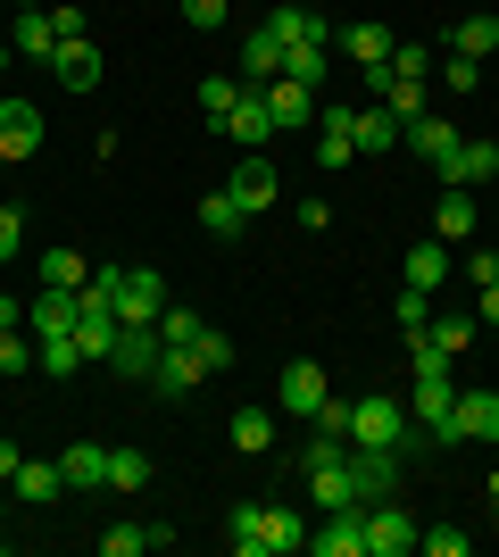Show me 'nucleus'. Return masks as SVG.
I'll return each instance as SVG.
<instances>
[{
	"mask_svg": "<svg viewBox=\"0 0 499 557\" xmlns=\"http://www.w3.org/2000/svg\"><path fill=\"white\" fill-rule=\"evenodd\" d=\"M0 516H9V491H0Z\"/></svg>",
	"mask_w": 499,
	"mask_h": 557,
	"instance_id": "0e129e2a",
	"label": "nucleus"
},
{
	"mask_svg": "<svg viewBox=\"0 0 499 557\" xmlns=\"http://www.w3.org/2000/svg\"><path fill=\"white\" fill-rule=\"evenodd\" d=\"M17 250H25V216H17V209H0V267H9Z\"/></svg>",
	"mask_w": 499,
	"mask_h": 557,
	"instance_id": "864d4df0",
	"label": "nucleus"
},
{
	"mask_svg": "<svg viewBox=\"0 0 499 557\" xmlns=\"http://www.w3.org/2000/svg\"><path fill=\"white\" fill-rule=\"evenodd\" d=\"M400 499V449H350V508Z\"/></svg>",
	"mask_w": 499,
	"mask_h": 557,
	"instance_id": "7ed1b4c3",
	"label": "nucleus"
},
{
	"mask_svg": "<svg viewBox=\"0 0 499 557\" xmlns=\"http://www.w3.org/2000/svg\"><path fill=\"white\" fill-rule=\"evenodd\" d=\"M450 275H458V267H450V242H433V233L400 258V283H416V292H441Z\"/></svg>",
	"mask_w": 499,
	"mask_h": 557,
	"instance_id": "a211bd4d",
	"label": "nucleus"
},
{
	"mask_svg": "<svg viewBox=\"0 0 499 557\" xmlns=\"http://www.w3.org/2000/svg\"><path fill=\"white\" fill-rule=\"evenodd\" d=\"M75 308H84V292H67V283H42V300L25 308V325H34V333H75Z\"/></svg>",
	"mask_w": 499,
	"mask_h": 557,
	"instance_id": "4be33fe9",
	"label": "nucleus"
},
{
	"mask_svg": "<svg viewBox=\"0 0 499 557\" xmlns=\"http://www.w3.org/2000/svg\"><path fill=\"white\" fill-rule=\"evenodd\" d=\"M142 549H159V524H109L100 533V557H142Z\"/></svg>",
	"mask_w": 499,
	"mask_h": 557,
	"instance_id": "c9c22d12",
	"label": "nucleus"
},
{
	"mask_svg": "<svg viewBox=\"0 0 499 557\" xmlns=\"http://www.w3.org/2000/svg\"><path fill=\"white\" fill-rule=\"evenodd\" d=\"M433 67H441V59H433L425 42H400V50H391V75H408V84H433Z\"/></svg>",
	"mask_w": 499,
	"mask_h": 557,
	"instance_id": "a19ab883",
	"label": "nucleus"
},
{
	"mask_svg": "<svg viewBox=\"0 0 499 557\" xmlns=\"http://www.w3.org/2000/svg\"><path fill=\"white\" fill-rule=\"evenodd\" d=\"M416 549H425V557H466V533H458V524H425Z\"/></svg>",
	"mask_w": 499,
	"mask_h": 557,
	"instance_id": "37998d69",
	"label": "nucleus"
},
{
	"mask_svg": "<svg viewBox=\"0 0 499 557\" xmlns=\"http://www.w3.org/2000/svg\"><path fill=\"white\" fill-rule=\"evenodd\" d=\"M309 424H316V433H341V442H350V399H333V392H325V408H316Z\"/></svg>",
	"mask_w": 499,
	"mask_h": 557,
	"instance_id": "3c124183",
	"label": "nucleus"
},
{
	"mask_svg": "<svg viewBox=\"0 0 499 557\" xmlns=\"http://www.w3.org/2000/svg\"><path fill=\"white\" fill-rule=\"evenodd\" d=\"M275 75H284V42L259 25V34L241 42V84H275Z\"/></svg>",
	"mask_w": 499,
	"mask_h": 557,
	"instance_id": "473e14b6",
	"label": "nucleus"
},
{
	"mask_svg": "<svg viewBox=\"0 0 499 557\" xmlns=\"http://www.w3.org/2000/svg\"><path fill=\"white\" fill-rule=\"evenodd\" d=\"M433 342H441V349H450V358H458V349H466V342H475V317H433Z\"/></svg>",
	"mask_w": 499,
	"mask_h": 557,
	"instance_id": "49530a36",
	"label": "nucleus"
},
{
	"mask_svg": "<svg viewBox=\"0 0 499 557\" xmlns=\"http://www.w3.org/2000/svg\"><path fill=\"white\" fill-rule=\"evenodd\" d=\"M275 408H291V417H316V408H325V374H316V358H291V367H284Z\"/></svg>",
	"mask_w": 499,
	"mask_h": 557,
	"instance_id": "4468645a",
	"label": "nucleus"
},
{
	"mask_svg": "<svg viewBox=\"0 0 499 557\" xmlns=\"http://www.w3.org/2000/svg\"><path fill=\"white\" fill-rule=\"evenodd\" d=\"M350 159H358V109H325V116H316V166L341 175Z\"/></svg>",
	"mask_w": 499,
	"mask_h": 557,
	"instance_id": "f8f14e48",
	"label": "nucleus"
},
{
	"mask_svg": "<svg viewBox=\"0 0 499 557\" xmlns=\"http://www.w3.org/2000/svg\"><path fill=\"white\" fill-rule=\"evenodd\" d=\"M34 367H42L50 383H67V374H84L92 358L75 349V333H34Z\"/></svg>",
	"mask_w": 499,
	"mask_h": 557,
	"instance_id": "cd10ccee",
	"label": "nucleus"
},
{
	"mask_svg": "<svg viewBox=\"0 0 499 557\" xmlns=\"http://www.w3.org/2000/svg\"><path fill=\"white\" fill-rule=\"evenodd\" d=\"M225 191H234L250 216L275 209V200H284V184H275V159H266V150H241V166H234V184H225Z\"/></svg>",
	"mask_w": 499,
	"mask_h": 557,
	"instance_id": "1a4fd4ad",
	"label": "nucleus"
},
{
	"mask_svg": "<svg viewBox=\"0 0 499 557\" xmlns=\"http://www.w3.org/2000/svg\"><path fill=\"white\" fill-rule=\"evenodd\" d=\"M200 383H209L200 349H191V342H166L159 367H150V392H159V399H184V392H200Z\"/></svg>",
	"mask_w": 499,
	"mask_h": 557,
	"instance_id": "6e6552de",
	"label": "nucleus"
},
{
	"mask_svg": "<svg viewBox=\"0 0 499 557\" xmlns=\"http://www.w3.org/2000/svg\"><path fill=\"white\" fill-rule=\"evenodd\" d=\"M17 325H25V308L9 300V292H0V333H17Z\"/></svg>",
	"mask_w": 499,
	"mask_h": 557,
	"instance_id": "bf43d9fd",
	"label": "nucleus"
},
{
	"mask_svg": "<svg viewBox=\"0 0 499 557\" xmlns=\"http://www.w3.org/2000/svg\"><path fill=\"white\" fill-rule=\"evenodd\" d=\"M9 9H34V0H9Z\"/></svg>",
	"mask_w": 499,
	"mask_h": 557,
	"instance_id": "e2e57ef3",
	"label": "nucleus"
},
{
	"mask_svg": "<svg viewBox=\"0 0 499 557\" xmlns=\"http://www.w3.org/2000/svg\"><path fill=\"white\" fill-rule=\"evenodd\" d=\"M433 75H441L450 92H475V84H483V67H475V59H450V67H433Z\"/></svg>",
	"mask_w": 499,
	"mask_h": 557,
	"instance_id": "5fc2aeb1",
	"label": "nucleus"
},
{
	"mask_svg": "<svg viewBox=\"0 0 499 557\" xmlns=\"http://www.w3.org/2000/svg\"><path fill=\"white\" fill-rule=\"evenodd\" d=\"M408 150H416V159H425V166H441V159H450V150H458V141H466V134H458V125H450V116H441V109H425V116H416V125H408Z\"/></svg>",
	"mask_w": 499,
	"mask_h": 557,
	"instance_id": "6ab92c4d",
	"label": "nucleus"
},
{
	"mask_svg": "<svg viewBox=\"0 0 499 557\" xmlns=\"http://www.w3.org/2000/svg\"><path fill=\"white\" fill-rule=\"evenodd\" d=\"M475 325H499V283H483V308H475Z\"/></svg>",
	"mask_w": 499,
	"mask_h": 557,
	"instance_id": "13d9d810",
	"label": "nucleus"
},
{
	"mask_svg": "<svg viewBox=\"0 0 499 557\" xmlns=\"http://www.w3.org/2000/svg\"><path fill=\"white\" fill-rule=\"evenodd\" d=\"M400 134H408V125L383 109V100H375V109H358V150H366V159H383V150H391Z\"/></svg>",
	"mask_w": 499,
	"mask_h": 557,
	"instance_id": "f704fd0d",
	"label": "nucleus"
},
{
	"mask_svg": "<svg viewBox=\"0 0 499 557\" xmlns=\"http://www.w3.org/2000/svg\"><path fill=\"white\" fill-rule=\"evenodd\" d=\"M159 325H117V349H109V367L125 374V383H150V367H159Z\"/></svg>",
	"mask_w": 499,
	"mask_h": 557,
	"instance_id": "ddd939ff",
	"label": "nucleus"
},
{
	"mask_svg": "<svg viewBox=\"0 0 499 557\" xmlns=\"http://www.w3.org/2000/svg\"><path fill=\"white\" fill-rule=\"evenodd\" d=\"M200 325H209V317H191V308H175V300H166V317H159V342H200Z\"/></svg>",
	"mask_w": 499,
	"mask_h": 557,
	"instance_id": "c03bdc74",
	"label": "nucleus"
},
{
	"mask_svg": "<svg viewBox=\"0 0 499 557\" xmlns=\"http://www.w3.org/2000/svg\"><path fill=\"white\" fill-rule=\"evenodd\" d=\"M191 349H200V367H209V374H225V367H234V342H225L216 325H200V342H191Z\"/></svg>",
	"mask_w": 499,
	"mask_h": 557,
	"instance_id": "de8ad7c7",
	"label": "nucleus"
},
{
	"mask_svg": "<svg viewBox=\"0 0 499 557\" xmlns=\"http://www.w3.org/2000/svg\"><path fill=\"white\" fill-rule=\"evenodd\" d=\"M200 233H209V242H225V250H234L241 233H250V209H241L234 191H209V200H200Z\"/></svg>",
	"mask_w": 499,
	"mask_h": 557,
	"instance_id": "b1692460",
	"label": "nucleus"
},
{
	"mask_svg": "<svg viewBox=\"0 0 499 557\" xmlns=\"http://www.w3.org/2000/svg\"><path fill=\"white\" fill-rule=\"evenodd\" d=\"M0 374H34V342L25 333H0Z\"/></svg>",
	"mask_w": 499,
	"mask_h": 557,
	"instance_id": "09e8293b",
	"label": "nucleus"
},
{
	"mask_svg": "<svg viewBox=\"0 0 499 557\" xmlns=\"http://www.w3.org/2000/svg\"><path fill=\"white\" fill-rule=\"evenodd\" d=\"M17 466H25V449L9 442V433H0V483H9V474H17Z\"/></svg>",
	"mask_w": 499,
	"mask_h": 557,
	"instance_id": "4d7b16f0",
	"label": "nucleus"
},
{
	"mask_svg": "<svg viewBox=\"0 0 499 557\" xmlns=\"http://www.w3.org/2000/svg\"><path fill=\"white\" fill-rule=\"evenodd\" d=\"M42 283H67V292H84V283H92V258H84V250H42Z\"/></svg>",
	"mask_w": 499,
	"mask_h": 557,
	"instance_id": "e433bc0d",
	"label": "nucleus"
},
{
	"mask_svg": "<svg viewBox=\"0 0 499 557\" xmlns=\"http://www.w3.org/2000/svg\"><path fill=\"white\" fill-rule=\"evenodd\" d=\"M234 100H241V75H200V116H209V125H225Z\"/></svg>",
	"mask_w": 499,
	"mask_h": 557,
	"instance_id": "4c0bfd02",
	"label": "nucleus"
},
{
	"mask_svg": "<svg viewBox=\"0 0 499 557\" xmlns=\"http://www.w3.org/2000/svg\"><path fill=\"white\" fill-rule=\"evenodd\" d=\"M416 533H425V524H416L400 499H375V508H366V557H408Z\"/></svg>",
	"mask_w": 499,
	"mask_h": 557,
	"instance_id": "39448f33",
	"label": "nucleus"
},
{
	"mask_svg": "<svg viewBox=\"0 0 499 557\" xmlns=\"http://www.w3.org/2000/svg\"><path fill=\"white\" fill-rule=\"evenodd\" d=\"M50 67H59V84H67V92H92V84H100V50H92V34H84V42H59V50H50Z\"/></svg>",
	"mask_w": 499,
	"mask_h": 557,
	"instance_id": "bb28decb",
	"label": "nucleus"
},
{
	"mask_svg": "<svg viewBox=\"0 0 499 557\" xmlns=\"http://www.w3.org/2000/svg\"><path fill=\"white\" fill-rule=\"evenodd\" d=\"M259 524H266V557H300L309 549V516L300 508H266Z\"/></svg>",
	"mask_w": 499,
	"mask_h": 557,
	"instance_id": "c85d7f7f",
	"label": "nucleus"
},
{
	"mask_svg": "<svg viewBox=\"0 0 499 557\" xmlns=\"http://www.w3.org/2000/svg\"><path fill=\"white\" fill-rule=\"evenodd\" d=\"M433 242H475V200H466V191L458 184H441V200H433Z\"/></svg>",
	"mask_w": 499,
	"mask_h": 557,
	"instance_id": "aec40b11",
	"label": "nucleus"
},
{
	"mask_svg": "<svg viewBox=\"0 0 499 557\" xmlns=\"http://www.w3.org/2000/svg\"><path fill=\"white\" fill-rule=\"evenodd\" d=\"M491 50H499V17H458L450 25V59H475V67H483Z\"/></svg>",
	"mask_w": 499,
	"mask_h": 557,
	"instance_id": "7c9ffc66",
	"label": "nucleus"
},
{
	"mask_svg": "<svg viewBox=\"0 0 499 557\" xmlns=\"http://www.w3.org/2000/svg\"><path fill=\"white\" fill-rule=\"evenodd\" d=\"M458 433L499 449V392H458Z\"/></svg>",
	"mask_w": 499,
	"mask_h": 557,
	"instance_id": "393cba45",
	"label": "nucleus"
},
{
	"mask_svg": "<svg viewBox=\"0 0 499 557\" xmlns=\"http://www.w3.org/2000/svg\"><path fill=\"white\" fill-rule=\"evenodd\" d=\"M225 134H234L241 150H266V141H275V109H266L259 84H241V100L225 109Z\"/></svg>",
	"mask_w": 499,
	"mask_h": 557,
	"instance_id": "9b49d317",
	"label": "nucleus"
},
{
	"mask_svg": "<svg viewBox=\"0 0 499 557\" xmlns=\"http://www.w3.org/2000/svg\"><path fill=\"white\" fill-rule=\"evenodd\" d=\"M142 483H150L142 449H109V491H142Z\"/></svg>",
	"mask_w": 499,
	"mask_h": 557,
	"instance_id": "ea45409f",
	"label": "nucleus"
},
{
	"mask_svg": "<svg viewBox=\"0 0 499 557\" xmlns=\"http://www.w3.org/2000/svg\"><path fill=\"white\" fill-rule=\"evenodd\" d=\"M408 424H425V442L433 449H458L466 433H458V392H450V374H408Z\"/></svg>",
	"mask_w": 499,
	"mask_h": 557,
	"instance_id": "f03ea898",
	"label": "nucleus"
},
{
	"mask_svg": "<svg viewBox=\"0 0 499 557\" xmlns=\"http://www.w3.org/2000/svg\"><path fill=\"white\" fill-rule=\"evenodd\" d=\"M59 491H67V466H59V458H42V466H17V474H9V499H17V508H50Z\"/></svg>",
	"mask_w": 499,
	"mask_h": 557,
	"instance_id": "dca6fc26",
	"label": "nucleus"
},
{
	"mask_svg": "<svg viewBox=\"0 0 499 557\" xmlns=\"http://www.w3.org/2000/svg\"><path fill=\"white\" fill-rule=\"evenodd\" d=\"M316 557H366V508H325V524L309 533Z\"/></svg>",
	"mask_w": 499,
	"mask_h": 557,
	"instance_id": "9d476101",
	"label": "nucleus"
},
{
	"mask_svg": "<svg viewBox=\"0 0 499 557\" xmlns=\"http://www.w3.org/2000/svg\"><path fill=\"white\" fill-rule=\"evenodd\" d=\"M259 92H266V109H275V134H300V125L316 116V92L291 84V75H275V84H259Z\"/></svg>",
	"mask_w": 499,
	"mask_h": 557,
	"instance_id": "f3484780",
	"label": "nucleus"
},
{
	"mask_svg": "<svg viewBox=\"0 0 499 557\" xmlns=\"http://www.w3.org/2000/svg\"><path fill=\"white\" fill-rule=\"evenodd\" d=\"M350 449H433L425 424H408L400 399H350Z\"/></svg>",
	"mask_w": 499,
	"mask_h": 557,
	"instance_id": "f257e3e1",
	"label": "nucleus"
},
{
	"mask_svg": "<svg viewBox=\"0 0 499 557\" xmlns=\"http://www.w3.org/2000/svg\"><path fill=\"white\" fill-rule=\"evenodd\" d=\"M50 25H59V42H84V34H92V17H84L75 0H59V9H50Z\"/></svg>",
	"mask_w": 499,
	"mask_h": 557,
	"instance_id": "8fccbe9b",
	"label": "nucleus"
},
{
	"mask_svg": "<svg viewBox=\"0 0 499 557\" xmlns=\"http://www.w3.org/2000/svg\"><path fill=\"white\" fill-rule=\"evenodd\" d=\"M225 433H234L241 458H266V449H275V417H266V408H234V424H225Z\"/></svg>",
	"mask_w": 499,
	"mask_h": 557,
	"instance_id": "72a5a7b5",
	"label": "nucleus"
},
{
	"mask_svg": "<svg viewBox=\"0 0 499 557\" xmlns=\"http://www.w3.org/2000/svg\"><path fill=\"white\" fill-rule=\"evenodd\" d=\"M408 374H450V349L433 342V333H416V349H408Z\"/></svg>",
	"mask_w": 499,
	"mask_h": 557,
	"instance_id": "a18cd8bd",
	"label": "nucleus"
},
{
	"mask_svg": "<svg viewBox=\"0 0 499 557\" xmlns=\"http://www.w3.org/2000/svg\"><path fill=\"white\" fill-rule=\"evenodd\" d=\"M59 466H67V491H109V449L100 442H67Z\"/></svg>",
	"mask_w": 499,
	"mask_h": 557,
	"instance_id": "a878e982",
	"label": "nucleus"
},
{
	"mask_svg": "<svg viewBox=\"0 0 499 557\" xmlns=\"http://www.w3.org/2000/svg\"><path fill=\"white\" fill-rule=\"evenodd\" d=\"M184 25L191 34H216V25H225V0H184Z\"/></svg>",
	"mask_w": 499,
	"mask_h": 557,
	"instance_id": "603ef678",
	"label": "nucleus"
},
{
	"mask_svg": "<svg viewBox=\"0 0 499 557\" xmlns=\"http://www.w3.org/2000/svg\"><path fill=\"white\" fill-rule=\"evenodd\" d=\"M391 317H400L408 333H425V325H433V292H416V283H400V300H391Z\"/></svg>",
	"mask_w": 499,
	"mask_h": 557,
	"instance_id": "79ce46f5",
	"label": "nucleus"
},
{
	"mask_svg": "<svg viewBox=\"0 0 499 557\" xmlns=\"http://www.w3.org/2000/svg\"><path fill=\"white\" fill-rule=\"evenodd\" d=\"M284 75L316 92V75H325V42H284Z\"/></svg>",
	"mask_w": 499,
	"mask_h": 557,
	"instance_id": "58836bf2",
	"label": "nucleus"
},
{
	"mask_svg": "<svg viewBox=\"0 0 499 557\" xmlns=\"http://www.w3.org/2000/svg\"><path fill=\"white\" fill-rule=\"evenodd\" d=\"M0 150H9V159H34V150H42V109H34V100H0Z\"/></svg>",
	"mask_w": 499,
	"mask_h": 557,
	"instance_id": "2eb2a0df",
	"label": "nucleus"
},
{
	"mask_svg": "<svg viewBox=\"0 0 499 557\" xmlns=\"http://www.w3.org/2000/svg\"><path fill=\"white\" fill-rule=\"evenodd\" d=\"M300 483H309L316 508H350V458H333V466H300Z\"/></svg>",
	"mask_w": 499,
	"mask_h": 557,
	"instance_id": "c756f323",
	"label": "nucleus"
},
{
	"mask_svg": "<svg viewBox=\"0 0 499 557\" xmlns=\"http://www.w3.org/2000/svg\"><path fill=\"white\" fill-rule=\"evenodd\" d=\"M341 50H350V67L366 75V67H391V50H400V42H391L375 17H358V25H341Z\"/></svg>",
	"mask_w": 499,
	"mask_h": 557,
	"instance_id": "412c9836",
	"label": "nucleus"
},
{
	"mask_svg": "<svg viewBox=\"0 0 499 557\" xmlns=\"http://www.w3.org/2000/svg\"><path fill=\"white\" fill-rule=\"evenodd\" d=\"M9 166H17V159H9V150H0V175H9Z\"/></svg>",
	"mask_w": 499,
	"mask_h": 557,
	"instance_id": "680f3d73",
	"label": "nucleus"
},
{
	"mask_svg": "<svg viewBox=\"0 0 499 557\" xmlns=\"http://www.w3.org/2000/svg\"><path fill=\"white\" fill-rule=\"evenodd\" d=\"M9 59H17V50H9V34H0V75H9Z\"/></svg>",
	"mask_w": 499,
	"mask_h": 557,
	"instance_id": "052dcab7",
	"label": "nucleus"
},
{
	"mask_svg": "<svg viewBox=\"0 0 499 557\" xmlns=\"http://www.w3.org/2000/svg\"><path fill=\"white\" fill-rule=\"evenodd\" d=\"M9 50H17V59H50V50H59L50 9H17V17H9Z\"/></svg>",
	"mask_w": 499,
	"mask_h": 557,
	"instance_id": "5701e85b",
	"label": "nucleus"
},
{
	"mask_svg": "<svg viewBox=\"0 0 499 557\" xmlns=\"http://www.w3.org/2000/svg\"><path fill=\"white\" fill-rule=\"evenodd\" d=\"M75 349L92 367H109V349H117V300H100L92 283H84V308H75Z\"/></svg>",
	"mask_w": 499,
	"mask_h": 557,
	"instance_id": "423d86ee",
	"label": "nucleus"
},
{
	"mask_svg": "<svg viewBox=\"0 0 499 557\" xmlns=\"http://www.w3.org/2000/svg\"><path fill=\"white\" fill-rule=\"evenodd\" d=\"M458 275H475V283H499V250H466V267Z\"/></svg>",
	"mask_w": 499,
	"mask_h": 557,
	"instance_id": "6e6d98bb",
	"label": "nucleus"
},
{
	"mask_svg": "<svg viewBox=\"0 0 499 557\" xmlns=\"http://www.w3.org/2000/svg\"><path fill=\"white\" fill-rule=\"evenodd\" d=\"M266 34L275 42H333V25L316 9H266Z\"/></svg>",
	"mask_w": 499,
	"mask_h": 557,
	"instance_id": "2f4dec72",
	"label": "nucleus"
},
{
	"mask_svg": "<svg viewBox=\"0 0 499 557\" xmlns=\"http://www.w3.org/2000/svg\"><path fill=\"white\" fill-rule=\"evenodd\" d=\"M0 17H9V0H0Z\"/></svg>",
	"mask_w": 499,
	"mask_h": 557,
	"instance_id": "69168bd1",
	"label": "nucleus"
},
{
	"mask_svg": "<svg viewBox=\"0 0 499 557\" xmlns=\"http://www.w3.org/2000/svg\"><path fill=\"white\" fill-rule=\"evenodd\" d=\"M433 175H441V184H458V191H483V184H491V175H499V141L466 134V141H458V150H450V159L433 166Z\"/></svg>",
	"mask_w": 499,
	"mask_h": 557,
	"instance_id": "0eeeda50",
	"label": "nucleus"
},
{
	"mask_svg": "<svg viewBox=\"0 0 499 557\" xmlns=\"http://www.w3.org/2000/svg\"><path fill=\"white\" fill-rule=\"evenodd\" d=\"M166 317V275L159 267H125L117 275V325H159Z\"/></svg>",
	"mask_w": 499,
	"mask_h": 557,
	"instance_id": "20e7f679",
	"label": "nucleus"
}]
</instances>
